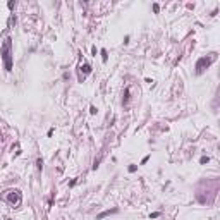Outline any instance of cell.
Instances as JSON below:
<instances>
[{
  "mask_svg": "<svg viewBox=\"0 0 220 220\" xmlns=\"http://www.w3.org/2000/svg\"><path fill=\"white\" fill-rule=\"evenodd\" d=\"M4 199L5 201H9L12 206H17L19 203H21V193H19V191H14V194H9V191H5L4 193Z\"/></svg>",
  "mask_w": 220,
  "mask_h": 220,
  "instance_id": "7a4b0ae2",
  "label": "cell"
},
{
  "mask_svg": "<svg viewBox=\"0 0 220 220\" xmlns=\"http://www.w3.org/2000/svg\"><path fill=\"white\" fill-rule=\"evenodd\" d=\"M213 60V57H211V59H199L198 60V64H196V71H198V72H201L203 71V67H205V65H210V62Z\"/></svg>",
  "mask_w": 220,
  "mask_h": 220,
  "instance_id": "3957f363",
  "label": "cell"
},
{
  "mask_svg": "<svg viewBox=\"0 0 220 220\" xmlns=\"http://www.w3.org/2000/svg\"><path fill=\"white\" fill-rule=\"evenodd\" d=\"M2 55H4L5 69H7V71H12V60H10V40H5L4 48H2Z\"/></svg>",
  "mask_w": 220,
  "mask_h": 220,
  "instance_id": "6da1fadb",
  "label": "cell"
},
{
  "mask_svg": "<svg viewBox=\"0 0 220 220\" xmlns=\"http://www.w3.org/2000/svg\"><path fill=\"white\" fill-rule=\"evenodd\" d=\"M110 213H115V210H112V211H103V213H100L96 218H103V217H107V215H110Z\"/></svg>",
  "mask_w": 220,
  "mask_h": 220,
  "instance_id": "277c9868",
  "label": "cell"
}]
</instances>
